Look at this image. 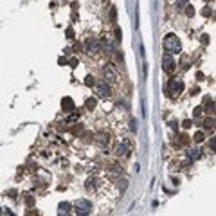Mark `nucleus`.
<instances>
[{
	"instance_id": "nucleus-4",
	"label": "nucleus",
	"mask_w": 216,
	"mask_h": 216,
	"mask_svg": "<svg viewBox=\"0 0 216 216\" xmlns=\"http://www.w3.org/2000/svg\"><path fill=\"white\" fill-rule=\"evenodd\" d=\"M94 85H96V90H97V94H99L101 97H110L112 90H110V87H108L106 81H97V83H94Z\"/></svg>"
},
{
	"instance_id": "nucleus-29",
	"label": "nucleus",
	"mask_w": 216,
	"mask_h": 216,
	"mask_svg": "<svg viewBox=\"0 0 216 216\" xmlns=\"http://www.w3.org/2000/svg\"><path fill=\"white\" fill-rule=\"evenodd\" d=\"M58 63H59V65H67V58H59Z\"/></svg>"
},
{
	"instance_id": "nucleus-21",
	"label": "nucleus",
	"mask_w": 216,
	"mask_h": 216,
	"mask_svg": "<svg viewBox=\"0 0 216 216\" xmlns=\"http://www.w3.org/2000/svg\"><path fill=\"white\" fill-rule=\"evenodd\" d=\"M130 130H131V131H137V121H135V119L130 121Z\"/></svg>"
},
{
	"instance_id": "nucleus-19",
	"label": "nucleus",
	"mask_w": 216,
	"mask_h": 216,
	"mask_svg": "<svg viewBox=\"0 0 216 216\" xmlns=\"http://www.w3.org/2000/svg\"><path fill=\"white\" fill-rule=\"evenodd\" d=\"M186 15L187 16H194V7L193 6H189V4L186 6Z\"/></svg>"
},
{
	"instance_id": "nucleus-8",
	"label": "nucleus",
	"mask_w": 216,
	"mask_h": 216,
	"mask_svg": "<svg viewBox=\"0 0 216 216\" xmlns=\"http://www.w3.org/2000/svg\"><path fill=\"white\" fill-rule=\"evenodd\" d=\"M97 50H99V43H97V40L88 38V40H87V52H88V54H96Z\"/></svg>"
},
{
	"instance_id": "nucleus-1",
	"label": "nucleus",
	"mask_w": 216,
	"mask_h": 216,
	"mask_svg": "<svg viewBox=\"0 0 216 216\" xmlns=\"http://www.w3.org/2000/svg\"><path fill=\"white\" fill-rule=\"evenodd\" d=\"M162 47H164V50H168L169 54H180V52H182L180 38H178L177 34H173V33H169V34L164 36V40H162Z\"/></svg>"
},
{
	"instance_id": "nucleus-7",
	"label": "nucleus",
	"mask_w": 216,
	"mask_h": 216,
	"mask_svg": "<svg viewBox=\"0 0 216 216\" xmlns=\"http://www.w3.org/2000/svg\"><path fill=\"white\" fill-rule=\"evenodd\" d=\"M96 142L99 144L101 148H108V144H110V135H108V133H105V131H101V133H97V135H96Z\"/></svg>"
},
{
	"instance_id": "nucleus-6",
	"label": "nucleus",
	"mask_w": 216,
	"mask_h": 216,
	"mask_svg": "<svg viewBox=\"0 0 216 216\" xmlns=\"http://www.w3.org/2000/svg\"><path fill=\"white\" fill-rule=\"evenodd\" d=\"M175 69H177V63H175L173 56H171L169 52L164 54V70H166L168 74H171V72H175Z\"/></svg>"
},
{
	"instance_id": "nucleus-20",
	"label": "nucleus",
	"mask_w": 216,
	"mask_h": 216,
	"mask_svg": "<svg viewBox=\"0 0 216 216\" xmlns=\"http://www.w3.org/2000/svg\"><path fill=\"white\" fill-rule=\"evenodd\" d=\"M67 63H69L72 69H74V67H78V63H79V61H78V58H70V59L67 61Z\"/></svg>"
},
{
	"instance_id": "nucleus-25",
	"label": "nucleus",
	"mask_w": 216,
	"mask_h": 216,
	"mask_svg": "<svg viewBox=\"0 0 216 216\" xmlns=\"http://www.w3.org/2000/svg\"><path fill=\"white\" fill-rule=\"evenodd\" d=\"M78 119H79V115H76V114H74V115H70V117H69V121H67V122H69V124H72V122H76Z\"/></svg>"
},
{
	"instance_id": "nucleus-14",
	"label": "nucleus",
	"mask_w": 216,
	"mask_h": 216,
	"mask_svg": "<svg viewBox=\"0 0 216 216\" xmlns=\"http://www.w3.org/2000/svg\"><path fill=\"white\" fill-rule=\"evenodd\" d=\"M96 186H97V178H92V177H90V178L85 182V187H87V189H94Z\"/></svg>"
},
{
	"instance_id": "nucleus-2",
	"label": "nucleus",
	"mask_w": 216,
	"mask_h": 216,
	"mask_svg": "<svg viewBox=\"0 0 216 216\" xmlns=\"http://www.w3.org/2000/svg\"><path fill=\"white\" fill-rule=\"evenodd\" d=\"M90 211H92V202L90 200L81 198V200L76 202V213L79 216H87V214H90Z\"/></svg>"
},
{
	"instance_id": "nucleus-3",
	"label": "nucleus",
	"mask_w": 216,
	"mask_h": 216,
	"mask_svg": "<svg viewBox=\"0 0 216 216\" xmlns=\"http://www.w3.org/2000/svg\"><path fill=\"white\" fill-rule=\"evenodd\" d=\"M182 92H184V83H182L180 79H171L169 83H168V94H169L171 97L182 94Z\"/></svg>"
},
{
	"instance_id": "nucleus-16",
	"label": "nucleus",
	"mask_w": 216,
	"mask_h": 216,
	"mask_svg": "<svg viewBox=\"0 0 216 216\" xmlns=\"http://www.w3.org/2000/svg\"><path fill=\"white\" fill-rule=\"evenodd\" d=\"M213 126H214V119H205L203 121V128L205 130H211Z\"/></svg>"
},
{
	"instance_id": "nucleus-11",
	"label": "nucleus",
	"mask_w": 216,
	"mask_h": 216,
	"mask_svg": "<svg viewBox=\"0 0 216 216\" xmlns=\"http://www.w3.org/2000/svg\"><path fill=\"white\" fill-rule=\"evenodd\" d=\"M61 106H63V110H65V112H72V110L76 108L74 101H72L70 97H63V99H61Z\"/></svg>"
},
{
	"instance_id": "nucleus-30",
	"label": "nucleus",
	"mask_w": 216,
	"mask_h": 216,
	"mask_svg": "<svg viewBox=\"0 0 216 216\" xmlns=\"http://www.w3.org/2000/svg\"><path fill=\"white\" fill-rule=\"evenodd\" d=\"M209 146H211V151L214 150V137H211V141H209Z\"/></svg>"
},
{
	"instance_id": "nucleus-31",
	"label": "nucleus",
	"mask_w": 216,
	"mask_h": 216,
	"mask_svg": "<svg viewBox=\"0 0 216 216\" xmlns=\"http://www.w3.org/2000/svg\"><path fill=\"white\" fill-rule=\"evenodd\" d=\"M202 13H203V16H211V9H203Z\"/></svg>"
},
{
	"instance_id": "nucleus-23",
	"label": "nucleus",
	"mask_w": 216,
	"mask_h": 216,
	"mask_svg": "<svg viewBox=\"0 0 216 216\" xmlns=\"http://www.w3.org/2000/svg\"><path fill=\"white\" fill-rule=\"evenodd\" d=\"M186 6H187V0H178V2H177V7L178 9H184Z\"/></svg>"
},
{
	"instance_id": "nucleus-9",
	"label": "nucleus",
	"mask_w": 216,
	"mask_h": 216,
	"mask_svg": "<svg viewBox=\"0 0 216 216\" xmlns=\"http://www.w3.org/2000/svg\"><path fill=\"white\" fill-rule=\"evenodd\" d=\"M103 74H105V78L106 79H117V72H115V69L112 67V65H105V69H103Z\"/></svg>"
},
{
	"instance_id": "nucleus-27",
	"label": "nucleus",
	"mask_w": 216,
	"mask_h": 216,
	"mask_svg": "<svg viewBox=\"0 0 216 216\" xmlns=\"http://www.w3.org/2000/svg\"><path fill=\"white\" fill-rule=\"evenodd\" d=\"M191 122H193V121L187 119V121H184V122H182V126H184V128H191Z\"/></svg>"
},
{
	"instance_id": "nucleus-17",
	"label": "nucleus",
	"mask_w": 216,
	"mask_h": 216,
	"mask_svg": "<svg viewBox=\"0 0 216 216\" xmlns=\"http://www.w3.org/2000/svg\"><path fill=\"white\" fill-rule=\"evenodd\" d=\"M193 139H194V142H202V141L205 139V137H203V131H196V133H194V137H193Z\"/></svg>"
},
{
	"instance_id": "nucleus-26",
	"label": "nucleus",
	"mask_w": 216,
	"mask_h": 216,
	"mask_svg": "<svg viewBox=\"0 0 216 216\" xmlns=\"http://www.w3.org/2000/svg\"><path fill=\"white\" fill-rule=\"evenodd\" d=\"M207 43H209V36L203 34V36H202V45H207Z\"/></svg>"
},
{
	"instance_id": "nucleus-22",
	"label": "nucleus",
	"mask_w": 216,
	"mask_h": 216,
	"mask_svg": "<svg viewBox=\"0 0 216 216\" xmlns=\"http://www.w3.org/2000/svg\"><path fill=\"white\" fill-rule=\"evenodd\" d=\"M115 40H117V42H121V40H122V33H121L119 27H115Z\"/></svg>"
},
{
	"instance_id": "nucleus-10",
	"label": "nucleus",
	"mask_w": 216,
	"mask_h": 216,
	"mask_svg": "<svg viewBox=\"0 0 216 216\" xmlns=\"http://www.w3.org/2000/svg\"><path fill=\"white\" fill-rule=\"evenodd\" d=\"M200 157H202V150H200V148H191V150L187 151V159H189L191 162L198 160Z\"/></svg>"
},
{
	"instance_id": "nucleus-28",
	"label": "nucleus",
	"mask_w": 216,
	"mask_h": 216,
	"mask_svg": "<svg viewBox=\"0 0 216 216\" xmlns=\"http://www.w3.org/2000/svg\"><path fill=\"white\" fill-rule=\"evenodd\" d=\"M67 38H74V31H72L70 27L67 29Z\"/></svg>"
},
{
	"instance_id": "nucleus-5",
	"label": "nucleus",
	"mask_w": 216,
	"mask_h": 216,
	"mask_svg": "<svg viewBox=\"0 0 216 216\" xmlns=\"http://www.w3.org/2000/svg\"><path fill=\"white\" fill-rule=\"evenodd\" d=\"M130 150H131V146H130V142H119L117 146H115V155L117 157H128L130 155Z\"/></svg>"
},
{
	"instance_id": "nucleus-32",
	"label": "nucleus",
	"mask_w": 216,
	"mask_h": 216,
	"mask_svg": "<svg viewBox=\"0 0 216 216\" xmlns=\"http://www.w3.org/2000/svg\"><path fill=\"white\" fill-rule=\"evenodd\" d=\"M25 202H27V205H33V196H27Z\"/></svg>"
},
{
	"instance_id": "nucleus-15",
	"label": "nucleus",
	"mask_w": 216,
	"mask_h": 216,
	"mask_svg": "<svg viewBox=\"0 0 216 216\" xmlns=\"http://www.w3.org/2000/svg\"><path fill=\"white\" fill-rule=\"evenodd\" d=\"M110 175H121V166H119V164H112Z\"/></svg>"
},
{
	"instance_id": "nucleus-13",
	"label": "nucleus",
	"mask_w": 216,
	"mask_h": 216,
	"mask_svg": "<svg viewBox=\"0 0 216 216\" xmlns=\"http://www.w3.org/2000/svg\"><path fill=\"white\" fill-rule=\"evenodd\" d=\"M85 106H87L88 110H94V108L97 106V101H96V97H88V99L85 101Z\"/></svg>"
},
{
	"instance_id": "nucleus-12",
	"label": "nucleus",
	"mask_w": 216,
	"mask_h": 216,
	"mask_svg": "<svg viewBox=\"0 0 216 216\" xmlns=\"http://www.w3.org/2000/svg\"><path fill=\"white\" fill-rule=\"evenodd\" d=\"M70 207H72V205L69 202H61L58 205V214H69L70 213Z\"/></svg>"
},
{
	"instance_id": "nucleus-24",
	"label": "nucleus",
	"mask_w": 216,
	"mask_h": 216,
	"mask_svg": "<svg viewBox=\"0 0 216 216\" xmlns=\"http://www.w3.org/2000/svg\"><path fill=\"white\" fill-rule=\"evenodd\" d=\"M202 112H203V108H202V106H198L196 110L193 112V115H194V117H200V115H202Z\"/></svg>"
},
{
	"instance_id": "nucleus-18",
	"label": "nucleus",
	"mask_w": 216,
	"mask_h": 216,
	"mask_svg": "<svg viewBox=\"0 0 216 216\" xmlns=\"http://www.w3.org/2000/svg\"><path fill=\"white\" fill-rule=\"evenodd\" d=\"M94 83H96V81H94V78H92V76H87L85 78V85L87 87H94Z\"/></svg>"
}]
</instances>
